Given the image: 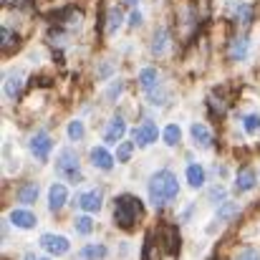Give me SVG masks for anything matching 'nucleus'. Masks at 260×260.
<instances>
[{"mask_svg": "<svg viewBox=\"0 0 260 260\" xmlns=\"http://www.w3.org/2000/svg\"><path fill=\"white\" fill-rule=\"evenodd\" d=\"M66 202H69V187L61 184V182L51 184V189H48V207L53 212H58V210L66 207Z\"/></svg>", "mask_w": 260, "mask_h": 260, "instance_id": "nucleus-10", "label": "nucleus"}, {"mask_svg": "<svg viewBox=\"0 0 260 260\" xmlns=\"http://www.w3.org/2000/svg\"><path fill=\"white\" fill-rule=\"evenodd\" d=\"M23 260H48V258H41V255H36V253H28Z\"/></svg>", "mask_w": 260, "mask_h": 260, "instance_id": "nucleus-35", "label": "nucleus"}, {"mask_svg": "<svg viewBox=\"0 0 260 260\" xmlns=\"http://www.w3.org/2000/svg\"><path fill=\"white\" fill-rule=\"evenodd\" d=\"M243 129H245V134H258L260 132V114H248V116H243Z\"/></svg>", "mask_w": 260, "mask_h": 260, "instance_id": "nucleus-26", "label": "nucleus"}, {"mask_svg": "<svg viewBox=\"0 0 260 260\" xmlns=\"http://www.w3.org/2000/svg\"><path fill=\"white\" fill-rule=\"evenodd\" d=\"M238 215V205L235 202H220V207H217V212H215V222H228V220H233Z\"/></svg>", "mask_w": 260, "mask_h": 260, "instance_id": "nucleus-22", "label": "nucleus"}, {"mask_svg": "<svg viewBox=\"0 0 260 260\" xmlns=\"http://www.w3.org/2000/svg\"><path fill=\"white\" fill-rule=\"evenodd\" d=\"M167 48H170V33H167V28H157L154 38H152V53L154 56H165Z\"/></svg>", "mask_w": 260, "mask_h": 260, "instance_id": "nucleus-17", "label": "nucleus"}, {"mask_svg": "<svg viewBox=\"0 0 260 260\" xmlns=\"http://www.w3.org/2000/svg\"><path fill=\"white\" fill-rule=\"evenodd\" d=\"M56 172L61 174L63 179H69L71 184L81 182V162H79V154H76L71 147H66V149H61V152H58Z\"/></svg>", "mask_w": 260, "mask_h": 260, "instance_id": "nucleus-3", "label": "nucleus"}, {"mask_svg": "<svg viewBox=\"0 0 260 260\" xmlns=\"http://www.w3.org/2000/svg\"><path fill=\"white\" fill-rule=\"evenodd\" d=\"M121 20H124L121 8H119V5H116V8H111V10H109V23H106V30H109V33H116V30H119V25H121Z\"/></svg>", "mask_w": 260, "mask_h": 260, "instance_id": "nucleus-25", "label": "nucleus"}, {"mask_svg": "<svg viewBox=\"0 0 260 260\" xmlns=\"http://www.w3.org/2000/svg\"><path fill=\"white\" fill-rule=\"evenodd\" d=\"M28 149H30L33 159L46 162L48 154H51V149H53V142H51V137H48L46 132H38V134H33V139L28 142Z\"/></svg>", "mask_w": 260, "mask_h": 260, "instance_id": "nucleus-6", "label": "nucleus"}, {"mask_svg": "<svg viewBox=\"0 0 260 260\" xmlns=\"http://www.w3.org/2000/svg\"><path fill=\"white\" fill-rule=\"evenodd\" d=\"M129 25H132V28L142 25V13H139V10H132V15H129Z\"/></svg>", "mask_w": 260, "mask_h": 260, "instance_id": "nucleus-32", "label": "nucleus"}, {"mask_svg": "<svg viewBox=\"0 0 260 260\" xmlns=\"http://www.w3.org/2000/svg\"><path fill=\"white\" fill-rule=\"evenodd\" d=\"M91 165L101 172H111L114 170V154L104 147H93L91 149Z\"/></svg>", "mask_w": 260, "mask_h": 260, "instance_id": "nucleus-11", "label": "nucleus"}, {"mask_svg": "<svg viewBox=\"0 0 260 260\" xmlns=\"http://www.w3.org/2000/svg\"><path fill=\"white\" fill-rule=\"evenodd\" d=\"M23 86H25V74L23 71H8V76H5V81H3V93H5V99H10V101H18L20 99V93H23Z\"/></svg>", "mask_w": 260, "mask_h": 260, "instance_id": "nucleus-5", "label": "nucleus"}, {"mask_svg": "<svg viewBox=\"0 0 260 260\" xmlns=\"http://www.w3.org/2000/svg\"><path fill=\"white\" fill-rule=\"evenodd\" d=\"M248 53H250V38H248V36H240V38H235V41L230 43L228 56H230L233 61H245Z\"/></svg>", "mask_w": 260, "mask_h": 260, "instance_id": "nucleus-15", "label": "nucleus"}, {"mask_svg": "<svg viewBox=\"0 0 260 260\" xmlns=\"http://www.w3.org/2000/svg\"><path fill=\"white\" fill-rule=\"evenodd\" d=\"M126 3H129V5H137V0H126Z\"/></svg>", "mask_w": 260, "mask_h": 260, "instance_id": "nucleus-36", "label": "nucleus"}, {"mask_svg": "<svg viewBox=\"0 0 260 260\" xmlns=\"http://www.w3.org/2000/svg\"><path fill=\"white\" fill-rule=\"evenodd\" d=\"M99 76H111V66H99Z\"/></svg>", "mask_w": 260, "mask_h": 260, "instance_id": "nucleus-34", "label": "nucleus"}, {"mask_svg": "<svg viewBox=\"0 0 260 260\" xmlns=\"http://www.w3.org/2000/svg\"><path fill=\"white\" fill-rule=\"evenodd\" d=\"M106 245L104 243H91V245H84L81 248V253H79V258L81 260H101L106 258Z\"/></svg>", "mask_w": 260, "mask_h": 260, "instance_id": "nucleus-18", "label": "nucleus"}, {"mask_svg": "<svg viewBox=\"0 0 260 260\" xmlns=\"http://www.w3.org/2000/svg\"><path fill=\"white\" fill-rule=\"evenodd\" d=\"M36 200H38V182H25V184L18 189V202L33 205Z\"/></svg>", "mask_w": 260, "mask_h": 260, "instance_id": "nucleus-19", "label": "nucleus"}, {"mask_svg": "<svg viewBox=\"0 0 260 260\" xmlns=\"http://www.w3.org/2000/svg\"><path fill=\"white\" fill-rule=\"evenodd\" d=\"M144 260H157V255H154V238L147 240V258Z\"/></svg>", "mask_w": 260, "mask_h": 260, "instance_id": "nucleus-33", "label": "nucleus"}, {"mask_svg": "<svg viewBox=\"0 0 260 260\" xmlns=\"http://www.w3.org/2000/svg\"><path fill=\"white\" fill-rule=\"evenodd\" d=\"M230 13L235 15V20L240 25H248L253 20V5L248 3H240V0H230Z\"/></svg>", "mask_w": 260, "mask_h": 260, "instance_id": "nucleus-16", "label": "nucleus"}, {"mask_svg": "<svg viewBox=\"0 0 260 260\" xmlns=\"http://www.w3.org/2000/svg\"><path fill=\"white\" fill-rule=\"evenodd\" d=\"M132 154H134V142H121L119 149H116V159L119 162H129Z\"/></svg>", "mask_w": 260, "mask_h": 260, "instance_id": "nucleus-28", "label": "nucleus"}, {"mask_svg": "<svg viewBox=\"0 0 260 260\" xmlns=\"http://www.w3.org/2000/svg\"><path fill=\"white\" fill-rule=\"evenodd\" d=\"M41 248L51 255H66L71 250V243L66 235H56V233H46L41 235Z\"/></svg>", "mask_w": 260, "mask_h": 260, "instance_id": "nucleus-4", "label": "nucleus"}, {"mask_svg": "<svg viewBox=\"0 0 260 260\" xmlns=\"http://www.w3.org/2000/svg\"><path fill=\"white\" fill-rule=\"evenodd\" d=\"M8 222H10L13 228H18V230H33L38 220H36V215H33L30 210L18 207V210H13V212L8 215Z\"/></svg>", "mask_w": 260, "mask_h": 260, "instance_id": "nucleus-8", "label": "nucleus"}, {"mask_svg": "<svg viewBox=\"0 0 260 260\" xmlns=\"http://www.w3.org/2000/svg\"><path fill=\"white\" fill-rule=\"evenodd\" d=\"M66 134H69V139H71V142H81V139L86 137V126H84V121H79V119L69 121Z\"/></svg>", "mask_w": 260, "mask_h": 260, "instance_id": "nucleus-24", "label": "nucleus"}, {"mask_svg": "<svg viewBox=\"0 0 260 260\" xmlns=\"http://www.w3.org/2000/svg\"><path fill=\"white\" fill-rule=\"evenodd\" d=\"M240 192H250L253 187H255V172L250 170V167H245V170H240L238 172V184H235Z\"/></svg>", "mask_w": 260, "mask_h": 260, "instance_id": "nucleus-21", "label": "nucleus"}, {"mask_svg": "<svg viewBox=\"0 0 260 260\" xmlns=\"http://www.w3.org/2000/svg\"><path fill=\"white\" fill-rule=\"evenodd\" d=\"M124 134H126V121H124L121 116H114V119L106 124V129H104V142H106V144H116V142L124 139Z\"/></svg>", "mask_w": 260, "mask_h": 260, "instance_id": "nucleus-9", "label": "nucleus"}, {"mask_svg": "<svg viewBox=\"0 0 260 260\" xmlns=\"http://www.w3.org/2000/svg\"><path fill=\"white\" fill-rule=\"evenodd\" d=\"M0 43H3L5 51H10V48L15 46V36H13L10 28H3V30H0Z\"/></svg>", "mask_w": 260, "mask_h": 260, "instance_id": "nucleus-29", "label": "nucleus"}, {"mask_svg": "<svg viewBox=\"0 0 260 260\" xmlns=\"http://www.w3.org/2000/svg\"><path fill=\"white\" fill-rule=\"evenodd\" d=\"M101 202H104V197H101L99 189H91V192H81L79 194V207L84 212H99L101 210Z\"/></svg>", "mask_w": 260, "mask_h": 260, "instance_id": "nucleus-13", "label": "nucleus"}, {"mask_svg": "<svg viewBox=\"0 0 260 260\" xmlns=\"http://www.w3.org/2000/svg\"><path fill=\"white\" fill-rule=\"evenodd\" d=\"M119 91H121V81H114V84L109 86V91H106V99H111V101H114V99L119 96Z\"/></svg>", "mask_w": 260, "mask_h": 260, "instance_id": "nucleus-31", "label": "nucleus"}, {"mask_svg": "<svg viewBox=\"0 0 260 260\" xmlns=\"http://www.w3.org/2000/svg\"><path fill=\"white\" fill-rule=\"evenodd\" d=\"M147 192H149V202L154 207H165L179 194V182L170 170H159V172H154L149 177Z\"/></svg>", "mask_w": 260, "mask_h": 260, "instance_id": "nucleus-1", "label": "nucleus"}, {"mask_svg": "<svg viewBox=\"0 0 260 260\" xmlns=\"http://www.w3.org/2000/svg\"><path fill=\"white\" fill-rule=\"evenodd\" d=\"M76 233L79 235H91L93 233V220L86 217V215H79L76 217Z\"/></svg>", "mask_w": 260, "mask_h": 260, "instance_id": "nucleus-27", "label": "nucleus"}, {"mask_svg": "<svg viewBox=\"0 0 260 260\" xmlns=\"http://www.w3.org/2000/svg\"><path fill=\"white\" fill-rule=\"evenodd\" d=\"M139 86L144 88V93H154V91L159 88V71H157L154 66L142 69V74H139Z\"/></svg>", "mask_w": 260, "mask_h": 260, "instance_id": "nucleus-12", "label": "nucleus"}, {"mask_svg": "<svg viewBox=\"0 0 260 260\" xmlns=\"http://www.w3.org/2000/svg\"><path fill=\"white\" fill-rule=\"evenodd\" d=\"M235 260H260V255H258V250H253V248H248V250H243L240 255Z\"/></svg>", "mask_w": 260, "mask_h": 260, "instance_id": "nucleus-30", "label": "nucleus"}, {"mask_svg": "<svg viewBox=\"0 0 260 260\" xmlns=\"http://www.w3.org/2000/svg\"><path fill=\"white\" fill-rule=\"evenodd\" d=\"M142 212H144V205H142L134 194H119L116 202H114V222H116L119 228L132 230V228L139 222Z\"/></svg>", "mask_w": 260, "mask_h": 260, "instance_id": "nucleus-2", "label": "nucleus"}, {"mask_svg": "<svg viewBox=\"0 0 260 260\" xmlns=\"http://www.w3.org/2000/svg\"><path fill=\"white\" fill-rule=\"evenodd\" d=\"M184 174H187V184H189L192 189H200V187L205 184V170H202L200 165H194V162H192V165L187 167V172Z\"/></svg>", "mask_w": 260, "mask_h": 260, "instance_id": "nucleus-20", "label": "nucleus"}, {"mask_svg": "<svg viewBox=\"0 0 260 260\" xmlns=\"http://www.w3.org/2000/svg\"><path fill=\"white\" fill-rule=\"evenodd\" d=\"M157 139H159V129H157V124H152V121L139 124L137 132H134V144H137V147H152Z\"/></svg>", "mask_w": 260, "mask_h": 260, "instance_id": "nucleus-7", "label": "nucleus"}, {"mask_svg": "<svg viewBox=\"0 0 260 260\" xmlns=\"http://www.w3.org/2000/svg\"><path fill=\"white\" fill-rule=\"evenodd\" d=\"M189 134H192V142H194L197 147H202V149H210V147H212V134H210V129H207L205 124L194 121V124L189 126Z\"/></svg>", "mask_w": 260, "mask_h": 260, "instance_id": "nucleus-14", "label": "nucleus"}, {"mask_svg": "<svg viewBox=\"0 0 260 260\" xmlns=\"http://www.w3.org/2000/svg\"><path fill=\"white\" fill-rule=\"evenodd\" d=\"M162 139H165V144H167V147H177V144H179V139H182V129H179L177 124H167V126H165V132H162Z\"/></svg>", "mask_w": 260, "mask_h": 260, "instance_id": "nucleus-23", "label": "nucleus"}]
</instances>
